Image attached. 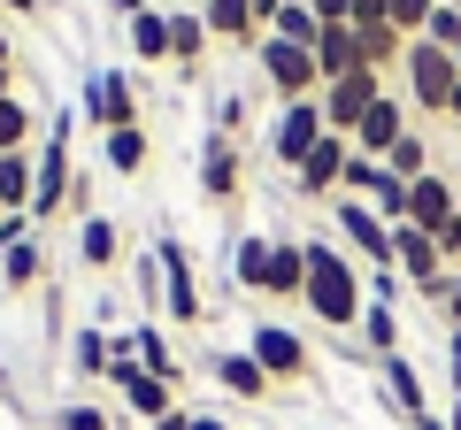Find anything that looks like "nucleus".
Listing matches in <instances>:
<instances>
[{"label": "nucleus", "mask_w": 461, "mask_h": 430, "mask_svg": "<svg viewBox=\"0 0 461 430\" xmlns=\"http://www.w3.org/2000/svg\"><path fill=\"white\" fill-rule=\"evenodd\" d=\"M415 430H454V423H438V415H415Z\"/></svg>", "instance_id": "42"}, {"label": "nucleus", "mask_w": 461, "mask_h": 430, "mask_svg": "<svg viewBox=\"0 0 461 430\" xmlns=\"http://www.w3.org/2000/svg\"><path fill=\"white\" fill-rule=\"evenodd\" d=\"M32 154H0V208L8 215H32Z\"/></svg>", "instance_id": "23"}, {"label": "nucleus", "mask_w": 461, "mask_h": 430, "mask_svg": "<svg viewBox=\"0 0 461 430\" xmlns=\"http://www.w3.org/2000/svg\"><path fill=\"white\" fill-rule=\"evenodd\" d=\"M300 308L330 331H354L362 323V262H346L330 238H308V284H300Z\"/></svg>", "instance_id": "1"}, {"label": "nucleus", "mask_w": 461, "mask_h": 430, "mask_svg": "<svg viewBox=\"0 0 461 430\" xmlns=\"http://www.w3.org/2000/svg\"><path fill=\"white\" fill-rule=\"evenodd\" d=\"M377 369H384V392H393V408L408 415V423H415V415H430V408H423V377H415L408 354H384Z\"/></svg>", "instance_id": "20"}, {"label": "nucleus", "mask_w": 461, "mask_h": 430, "mask_svg": "<svg viewBox=\"0 0 461 430\" xmlns=\"http://www.w3.org/2000/svg\"><path fill=\"white\" fill-rule=\"evenodd\" d=\"M85 116H93L100 131H123V123H139V85L123 77V69H100V77H85Z\"/></svg>", "instance_id": "8"}, {"label": "nucleus", "mask_w": 461, "mask_h": 430, "mask_svg": "<svg viewBox=\"0 0 461 430\" xmlns=\"http://www.w3.org/2000/svg\"><path fill=\"white\" fill-rule=\"evenodd\" d=\"M185 430H223V423H215V415H193V423H185Z\"/></svg>", "instance_id": "43"}, {"label": "nucleus", "mask_w": 461, "mask_h": 430, "mask_svg": "<svg viewBox=\"0 0 461 430\" xmlns=\"http://www.w3.org/2000/svg\"><path fill=\"white\" fill-rule=\"evenodd\" d=\"M400 69H408V100L423 108V116H446V108H454L461 62H454L446 47H430V39H408V54H400Z\"/></svg>", "instance_id": "2"}, {"label": "nucleus", "mask_w": 461, "mask_h": 430, "mask_svg": "<svg viewBox=\"0 0 461 430\" xmlns=\"http://www.w3.org/2000/svg\"><path fill=\"white\" fill-rule=\"evenodd\" d=\"M446 215H461L454 184H446L438 169H430V177H415V184H408V223H415V231H438Z\"/></svg>", "instance_id": "14"}, {"label": "nucleus", "mask_w": 461, "mask_h": 430, "mask_svg": "<svg viewBox=\"0 0 461 430\" xmlns=\"http://www.w3.org/2000/svg\"><path fill=\"white\" fill-rule=\"evenodd\" d=\"M346 162H354V139L323 131V139H315V154L293 169V177H300V200H330V193L346 184Z\"/></svg>", "instance_id": "10"}, {"label": "nucleus", "mask_w": 461, "mask_h": 430, "mask_svg": "<svg viewBox=\"0 0 461 430\" xmlns=\"http://www.w3.org/2000/svg\"><path fill=\"white\" fill-rule=\"evenodd\" d=\"M100 154H108L115 177H139V169H147V131H139V123H123V131H100Z\"/></svg>", "instance_id": "21"}, {"label": "nucleus", "mask_w": 461, "mask_h": 430, "mask_svg": "<svg viewBox=\"0 0 461 430\" xmlns=\"http://www.w3.org/2000/svg\"><path fill=\"white\" fill-rule=\"evenodd\" d=\"M254 62H262V77H269V93H277V100H315V93H323L315 54L293 47V39H262V47H254Z\"/></svg>", "instance_id": "4"}, {"label": "nucleus", "mask_w": 461, "mask_h": 430, "mask_svg": "<svg viewBox=\"0 0 461 430\" xmlns=\"http://www.w3.org/2000/svg\"><path fill=\"white\" fill-rule=\"evenodd\" d=\"M269 39H293V47H308V54H315V39H323V16H315L308 0H285L277 23H269Z\"/></svg>", "instance_id": "25"}, {"label": "nucleus", "mask_w": 461, "mask_h": 430, "mask_svg": "<svg viewBox=\"0 0 461 430\" xmlns=\"http://www.w3.org/2000/svg\"><path fill=\"white\" fill-rule=\"evenodd\" d=\"M23 139H32V108L16 93H0V154H23Z\"/></svg>", "instance_id": "31"}, {"label": "nucleus", "mask_w": 461, "mask_h": 430, "mask_svg": "<svg viewBox=\"0 0 461 430\" xmlns=\"http://www.w3.org/2000/svg\"><path fill=\"white\" fill-rule=\"evenodd\" d=\"M200 23H208V39H239V47H254V0H200Z\"/></svg>", "instance_id": "18"}, {"label": "nucleus", "mask_w": 461, "mask_h": 430, "mask_svg": "<svg viewBox=\"0 0 461 430\" xmlns=\"http://www.w3.org/2000/svg\"><path fill=\"white\" fill-rule=\"evenodd\" d=\"M200 54H208V23H200V8H193V16H169V62L193 69Z\"/></svg>", "instance_id": "26"}, {"label": "nucleus", "mask_w": 461, "mask_h": 430, "mask_svg": "<svg viewBox=\"0 0 461 430\" xmlns=\"http://www.w3.org/2000/svg\"><path fill=\"white\" fill-rule=\"evenodd\" d=\"M39 177H32V223H54V208L69 200V108H54L47 147H39Z\"/></svg>", "instance_id": "3"}, {"label": "nucleus", "mask_w": 461, "mask_h": 430, "mask_svg": "<svg viewBox=\"0 0 461 430\" xmlns=\"http://www.w3.org/2000/svg\"><path fill=\"white\" fill-rule=\"evenodd\" d=\"M115 215H85V231H77V262L85 269H115Z\"/></svg>", "instance_id": "22"}, {"label": "nucleus", "mask_w": 461, "mask_h": 430, "mask_svg": "<svg viewBox=\"0 0 461 430\" xmlns=\"http://www.w3.org/2000/svg\"><path fill=\"white\" fill-rule=\"evenodd\" d=\"M300 284H308V238H277V246H269V269H262V292L269 300H300Z\"/></svg>", "instance_id": "15"}, {"label": "nucleus", "mask_w": 461, "mask_h": 430, "mask_svg": "<svg viewBox=\"0 0 461 430\" xmlns=\"http://www.w3.org/2000/svg\"><path fill=\"white\" fill-rule=\"evenodd\" d=\"M0 8H8V16H32V8H39V0H0Z\"/></svg>", "instance_id": "41"}, {"label": "nucleus", "mask_w": 461, "mask_h": 430, "mask_svg": "<svg viewBox=\"0 0 461 430\" xmlns=\"http://www.w3.org/2000/svg\"><path fill=\"white\" fill-rule=\"evenodd\" d=\"M400 139H408V100H400V93H384L377 108L362 116V131H354V154H369V162H384V154H393Z\"/></svg>", "instance_id": "12"}, {"label": "nucleus", "mask_w": 461, "mask_h": 430, "mask_svg": "<svg viewBox=\"0 0 461 430\" xmlns=\"http://www.w3.org/2000/svg\"><path fill=\"white\" fill-rule=\"evenodd\" d=\"M131 54L139 62H169V8H139L131 16Z\"/></svg>", "instance_id": "24"}, {"label": "nucleus", "mask_w": 461, "mask_h": 430, "mask_svg": "<svg viewBox=\"0 0 461 430\" xmlns=\"http://www.w3.org/2000/svg\"><path fill=\"white\" fill-rule=\"evenodd\" d=\"M108 354H115V338H108V331H77L69 362H77V377H108Z\"/></svg>", "instance_id": "30"}, {"label": "nucleus", "mask_w": 461, "mask_h": 430, "mask_svg": "<svg viewBox=\"0 0 461 430\" xmlns=\"http://www.w3.org/2000/svg\"><path fill=\"white\" fill-rule=\"evenodd\" d=\"M269 246H277V238H239V246H230V277L247 284V292H262V269H269Z\"/></svg>", "instance_id": "28"}, {"label": "nucleus", "mask_w": 461, "mask_h": 430, "mask_svg": "<svg viewBox=\"0 0 461 430\" xmlns=\"http://www.w3.org/2000/svg\"><path fill=\"white\" fill-rule=\"evenodd\" d=\"M384 169H393L400 184H415V177H430V154H423V131H408V139H400V147L384 154Z\"/></svg>", "instance_id": "29"}, {"label": "nucleus", "mask_w": 461, "mask_h": 430, "mask_svg": "<svg viewBox=\"0 0 461 430\" xmlns=\"http://www.w3.org/2000/svg\"><path fill=\"white\" fill-rule=\"evenodd\" d=\"M115 338H123V346L139 354V369H147V377H162V384H177V377H185V369H177V354H169V338L154 331V323H139V331H115Z\"/></svg>", "instance_id": "19"}, {"label": "nucleus", "mask_w": 461, "mask_h": 430, "mask_svg": "<svg viewBox=\"0 0 461 430\" xmlns=\"http://www.w3.org/2000/svg\"><path fill=\"white\" fill-rule=\"evenodd\" d=\"M39 269H47V262H39V246L23 238V246L8 254V262H0V277H8V292H23V284H39Z\"/></svg>", "instance_id": "33"}, {"label": "nucleus", "mask_w": 461, "mask_h": 430, "mask_svg": "<svg viewBox=\"0 0 461 430\" xmlns=\"http://www.w3.org/2000/svg\"><path fill=\"white\" fill-rule=\"evenodd\" d=\"M208 369H215V384H223V392H239V399H269V369L254 362L247 346H239V354H215Z\"/></svg>", "instance_id": "17"}, {"label": "nucleus", "mask_w": 461, "mask_h": 430, "mask_svg": "<svg viewBox=\"0 0 461 430\" xmlns=\"http://www.w3.org/2000/svg\"><path fill=\"white\" fill-rule=\"evenodd\" d=\"M446 377H454V392H461V331H454V346H446Z\"/></svg>", "instance_id": "37"}, {"label": "nucleus", "mask_w": 461, "mask_h": 430, "mask_svg": "<svg viewBox=\"0 0 461 430\" xmlns=\"http://www.w3.org/2000/svg\"><path fill=\"white\" fill-rule=\"evenodd\" d=\"M308 8H315L323 23H354V0H308Z\"/></svg>", "instance_id": "36"}, {"label": "nucleus", "mask_w": 461, "mask_h": 430, "mask_svg": "<svg viewBox=\"0 0 461 430\" xmlns=\"http://www.w3.org/2000/svg\"><path fill=\"white\" fill-rule=\"evenodd\" d=\"M330 123H323V93L315 100H285V116H277V131H269V154H277L285 169H300L315 154V139H323Z\"/></svg>", "instance_id": "6"}, {"label": "nucleus", "mask_w": 461, "mask_h": 430, "mask_svg": "<svg viewBox=\"0 0 461 430\" xmlns=\"http://www.w3.org/2000/svg\"><path fill=\"white\" fill-rule=\"evenodd\" d=\"M247 354L269 369V384H300V377H308V338H300V331H285V323H254Z\"/></svg>", "instance_id": "7"}, {"label": "nucleus", "mask_w": 461, "mask_h": 430, "mask_svg": "<svg viewBox=\"0 0 461 430\" xmlns=\"http://www.w3.org/2000/svg\"><path fill=\"white\" fill-rule=\"evenodd\" d=\"M339 238L362 254L369 269H393V223H384L377 208H362V200H339Z\"/></svg>", "instance_id": "9"}, {"label": "nucleus", "mask_w": 461, "mask_h": 430, "mask_svg": "<svg viewBox=\"0 0 461 430\" xmlns=\"http://www.w3.org/2000/svg\"><path fill=\"white\" fill-rule=\"evenodd\" d=\"M0 215H8V208H0Z\"/></svg>", "instance_id": "45"}, {"label": "nucleus", "mask_w": 461, "mask_h": 430, "mask_svg": "<svg viewBox=\"0 0 461 430\" xmlns=\"http://www.w3.org/2000/svg\"><path fill=\"white\" fill-rule=\"evenodd\" d=\"M423 39H430V47H446V54H461V0H438V8H430Z\"/></svg>", "instance_id": "32"}, {"label": "nucleus", "mask_w": 461, "mask_h": 430, "mask_svg": "<svg viewBox=\"0 0 461 430\" xmlns=\"http://www.w3.org/2000/svg\"><path fill=\"white\" fill-rule=\"evenodd\" d=\"M315 69H323V85L330 77H354V69H362V31H354V23H323V39H315Z\"/></svg>", "instance_id": "16"}, {"label": "nucleus", "mask_w": 461, "mask_h": 430, "mask_svg": "<svg viewBox=\"0 0 461 430\" xmlns=\"http://www.w3.org/2000/svg\"><path fill=\"white\" fill-rule=\"evenodd\" d=\"M239 184H247V169H239V147L215 131L208 147H200V193H208V200H239Z\"/></svg>", "instance_id": "13"}, {"label": "nucleus", "mask_w": 461, "mask_h": 430, "mask_svg": "<svg viewBox=\"0 0 461 430\" xmlns=\"http://www.w3.org/2000/svg\"><path fill=\"white\" fill-rule=\"evenodd\" d=\"M446 323L461 331V277H454V292H446Z\"/></svg>", "instance_id": "38"}, {"label": "nucleus", "mask_w": 461, "mask_h": 430, "mask_svg": "<svg viewBox=\"0 0 461 430\" xmlns=\"http://www.w3.org/2000/svg\"><path fill=\"white\" fill-rule=\"evenodd\" d=\"M0 69H8V31H0Z\"/></svg>", "instance_id": "44"}, {"label": "nucleus", "mask_w": 461, "mask_h": 430, "mask_svg": "<svg viewBox=\"0 0 461 430\" xmlns=\"http://www.w3.org/2000/svg\"><path fill=\"white\" fill-rule=\"evenodd\" d=\"M54 430H115V423H108L100 408H85V399H69V408L54 415Z\"/></svg>", "instance_id": "34"}, {"label": "nucleus", "mask_w": 461, "mask_h": 430, "mask_svg": "<svg viewBox=\"0 0 461 430\" xmlns=\"http://www.w3.org/2000/svg\"><path fill=\"white\" fill-rule=\"evenodd\" d=\"M108 8H115V16H139V8H147V0H108Z\"/></svg>", "instance_id": "40"}, {"label": "nucleus", "mask_w": 461, "mask_h": 430, "mask_svg": "<svg viewBox=\"0 0 461 430\" xmlns=\"http://www.w3.org/2000/svg\"><path fill=\"white\" fill-rule=\"evenodd\" d=\"M377 100H384V69H354V77H330L323 85V123H330V131H339V139H354V131H362V116H369V108H377Z\"/></svg>", "instance_id": "5"}, {"label": "nucleus", "mask_w": 461, "mask_h": 430, "mask_svg": "<svg viewBox=\"0 0 461 430\" xmlns=\"http://www.w3.org/2000/svg\"><path fill=\"white\" fill-rule=\"evenodd\" d=\"M277 8L285 0H254V23H277Z\"/></svg>", "instance_id": "39"}, {"label": "nucleus", "mask_w": 461, "mask_h": 430, "mask_svg": "<svg viewBox=\"0 0 461 430\" xmlns=\"http://www.w3.org/2000/svg\"><path fill=\"white\" fill-rule=\"evenodd\" d=\"M154 262H162V308L177 315V323H200V284H193V254H185L177 238H162V246H154Z\"/></svg>", "instance_id": "11"}, {"label": "nucleus", "mask_w": 461, "mask_h": 430, "mask_svg": "<svg viewBox=\"0 0 461 430\" xmlns=\"http://www.w3.org/2000/svg\"><path fill=\"white\" fill-rule=\"evenodd\" d=\"M430 246H438V254H446V262H454V254H461V215H446L438 231H430Z\"/></svg>", "instance_id": "35"}, {"label": "nucleus", "mask_w": 461, "mask_h": 430, "mask_svg": "<svg viewBox=\"0 0 461 430\" xmlns=\"http://www.w3.org/2000/svg\"><path fill=\"white\" fill-rule=\"evenodd\" d=\"M362 338H369L377 362H384V354H400V315L384 308V300H369V308H362Z\"/></svg>", "instance_id": "27"}]
</instances>
